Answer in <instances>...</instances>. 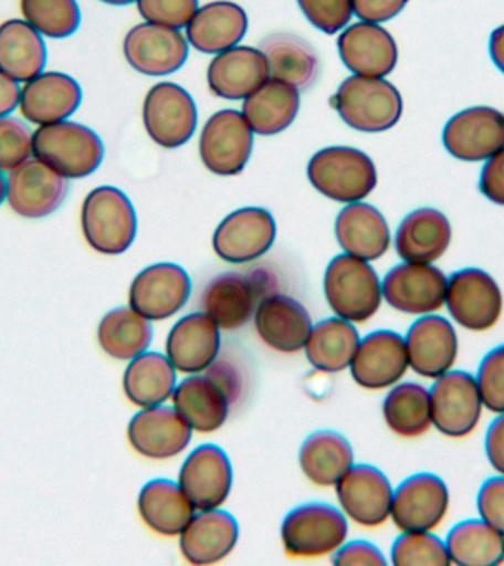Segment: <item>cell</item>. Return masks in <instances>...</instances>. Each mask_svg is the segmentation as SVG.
<instances>
[{"mask_svg":"<svg viewBox=\"0 0 504 566\" xmlns=\"http://www.w3.org/2000/svg\"><path fill=\"white\" fill-rule=\"evenodd\" d=\"M172 407L195 432L212 433L219 431L230 413V398L210 375H188L177 382L171 396Z\"/></svg>","mask_w":504,"mask_h":566,"instance_id":"cell-30","label":"cell"},{"mask_svg":"<svg viewBox=\"0 0 504 566\" xmlns=\"http://www.w3.org/2000/svg\"><path fill=\"white\" fill-rule=\"evenodd\" d=\"M382 416L389 431L396 436L422 437L432 428L429 388L410 380L393 385L384 398Z\"/></svg>","mask_w":504,"mask_h":566,"instance_id":"cell-43","label":"cell"},{"mask_svg":"<svg viewBox=\"0 0 504 566\" xmlns=\"http://www.w3.org/2000/svg\"><path fill=\"white\" fill-rule=\"evenodd\" d=\"M354 382L369 391H382L401 382L410 369L405 336L378 329L360 339L348 367Z\"/></svg>","mask_w":504,"mask_h":566,"instance_id":"cell-17","label":"cell"},{"mask_svg":"<svg viewBox=\"0 0 504 566\" xmlns=\"http://www.w3.org/2000/svg\"><path fill=\"white\" fill-rule=\"evenodd\" d=\"M347 538V516L330 503L300 504L283 517L281 525L282 546L294 559L334 555Z\"/></svg>","mask_w":504,"mask_h":566,"instance_id":"cell-4","label":"cell"},{"mask_svg":"<svg viewBox=\"0 0 504 566\" xmlns=\"http://www.w3.org/2000/svg\"><path fill=\"white\" fill-rule=\"evenodd\" d=\"M141 117L150 139L166 149L179 148L189 142L198 124L192 96L171 82H161L149 88Z\"/></svg>","mask_w":504,"mask_h":566,"instance_id":"cell-10","label":"cell"},{"mask_svg":"<svg viewBox=\"0 0 504 566\" xmlns=\"http://www.w3.org/2000/svg\"><path fill=\"white\" fill-rule=\"evenodd\" d=\"M451 238L450 220L440 210L419 208L398 226L393 247L407 263L433 264L449 250Z\"/></svg>","mask_w":504,"mask_h":566,"instance_id":"cell-31","label":"cell"},{"mask_svg":"<svg viewBox=\"0 0 504 566\" xmlns=\"http://www.w3.org/2000/svg\"><path fill=\"white\" fill-rule=\"evenodd\" d=\"M476 509L481 520L504 535V475L482 482L476 494Z\"/></svg>","mask_w":504,"mask_h":566,"instance_id":"cell-50","label":"cell"},{"mask_svg":"<svg viewBox=\"0 0 504 566\" xmlns=\"http://www.w3.org/2000/svg\"><path fill=\"white\" fill-rule=\"evenodd\" d=\"M33 157V132L20 118L0 117V170L9 172Z\"/></svg>","mask_w":504,"mask_h":566,"instance_id":"cell-46","label":"cell"},{"mask_svg":"<svg viewBox=\"0 0 504 566\" xmlns=\"http://www.w3.org/2000/svg\"><path fill=\"white\" fill-rule=\"evenodd\" d=\"M7 202V176L4 171L0 170V206Z\"/></svg>","mask_w":504,"mask_h":566,"instance_id":"cell-57","label":"cell"},{"mask_svg":"<svg viewBox=\"0 0 504 566\" xmlns=\"http://www.w3.org/2000/svg\"><path fill=\"white\" fill-rule=\"evenodd\" d=\"M442 144L460 161H486L504 148V114L491 106L460 111L445 124Z\"/></svg>","mask_w":504,"mask_h":566,"instance_id":"cell-20","label":"cell"},{"mask_svg":"<svg viewBox=\"0 0 504 566\" xmlns=\"http://www.w3.org/2000/svg\"><path fill=\"white\" fill-rule=\"evenodd\" d=\"M20 82L0 71V117L11 115L20 105Z\"/></svg>","mask_w":504,"mask_h":566,"instance_id":"cell-55","label":"cell"},{"mask_svg":"<svg viewBox=\"0 0 504 566\" xmlns=\"http://www.w3.org/2000/svg\"><path fill=\"white\" fill-rule=\"evenodd\" d=\"M391 564L396 566H449L451 565L445 539L433 531L401 533L391 546Z\"/></svg>","mask_w":504,"mask_h":566,"instance_id":"cell-45","label":"cell"},{"mask_svg":"<svg viewBox=\"0 0 504 566\" xmlns=\"http://www.w3.org/2000/svg\"><path fill=\"white\" fill-rule=\"evenodd\" d=\"M338 52L344 65L363 77H385L398 62L396 40L375 22L358 21L345 27L338 38Z\"/></svg>","mask_w":504,"mask_h":566,"instance_id":"cell-27","label":"cell"},{"mask_svg":"<svg viewBox=\"0 0 504 566\" xmlns=\"http://www.w3.org/2000/svg\"><path fill=\"white\" fill-rule=\"evenodd\" d=\"M335 237L345 254L376 261L391 245V230L382 212L366 202H353L339 211Z\"/></svg>","mask_w":504,"mask_h":566,"instance_id":"cell-32","label":"cell"},{"mask_svg":"<svg viewBox=\"0 0 504 566\" xmlns=\"http://www.w3.org/2000/svg\"><path fill=\"white\" fill-rule=\"evenodd\" d=\"M237 517L223 509L197 511L179 535V548L192 565H214L225 559L237 547Z\"/></svg>","mask_w":504,"mask_h":566,"instance_id":"cell-28","label":"cell"},{"mask_svg":"<svg viewBox=\"0 0 504 566\" xmlns=\"http://www.w3.org/2000/svg\"><path fill=\"white\" fill-rule=\"evenodd\" d=\"M332 562L338 566H360V565H375L385 566L388 564L382 551L374 543L366 542V539H353V542H345L332 555Z\"/></svg>","mask_w":504,"mask_h":566,"instance_id":"cell-51","label":"cell"},{"mask_svg":"<svg viewBox=\"0 0 504 566\" xmlns=\"http://www.w3.org/2000/svg\"><path fill=\"white\" fill-rule=\"evenodd\" d=\"M22 20L43 38L69 39L82 24L77 0H20Z\"/></svg>","mask_w":504,"mask_h":566,"instance_id":"cell-44","label":"cell"},{"mask_svg":"<svg viewBox=\"0 0 504 566\" xmlns=\"http://www.w3.org/2000/svg\"><path fill=\"white\" fill-rule=\"evenodd\" d=\"M124 57L137 73L167 75L176 73L188 60V40L180 30L141 22L133 27L123 42Z\"/></svg>","mask_w":504,"mask_h":566,"instance_id":"cell-21","label":"cell"},{"mask_svg":"<svg viewBox=\"0 0 504 566\" xmlns=\"http://www.w3.org/2000/svg\"><path fill=\"white\" fill-rule=\"evenodd\" d=\"M254 132L242 113L221 109L211 115L199 137V155L203 166L217 176L242 172L252 154Z\"/></svg>","mask_w":504,"mask_h":566,"instance_id":"cell-12","label":"cell"},{"mask_svg":"<svg viewBox=\"0 0 504 566\" xmlns=\"http://www.w3.org/2000/svg\"><path fill=\"white\" fill-rule=\"evenodd\" d=\"M192 282L175 263H158L141 270L128 290V305L150 322L167 321L189 301Z\"/></svg>","mask_w":504,"mask_h":566,"instance_id":"cell-16","label":"cell"},{"mask_svg":"<svg viewBox=\"0 0 504 566\" xmlns=\"http://www.w3.org/2000/svg\"><path fill=\"white\" fill-rule=\"evenodd\" d=\"M221 349V329L208 314H186L172 325L166 339V356L183 375L210 369Z\"/></svg>","mask_w":504,"mask_h":566,"instance_id":"cell-25","label":"cell"},{"mask_svg":"<svg viewBox=\"0 0 504 566\" xmlns=\"http://www.w3.org/2000/svg\"><path fill=\"white\" fill-rule=\"evenodd\" d=\"M137 512L141 522L155 534L177 537L192 520L197 509L180 489L179 482L155 478L141 486Z\"/></svg>","mask_w":504,"mask_h":566,"instance_id":"cell-34","label":"cell"},{"mask_svg":"<svg viewBox=\"0 0 504 566\" xmlns=\"http://www.w3.org/2000/svg\"><path fill=\"white\" fill-rule=\"evenodd\" d=\"M309 24L326 34L344 30L354 15L353 0H296Z\"/></svg>","mask_w":504,"mask_h":566,"instance_id":"cell-48","label":"cell"},{"mask_svg":"<svg viewBox=\"0 0 504 566\" xmlns=\"http://www.w3.org/2000/svg\"><path fill=\"white\" fill-rule=\"evenodd\" d=\"M332 106L347 126L363 133L387 132L400 122V91L384 77L353 75L340 83Z\"/></svg>","mask_w":504,"mask_h":566,"instance_id":"cell-5","label":"cell"},{"mask_svg":"<svg viewBox=\"0 0 504 566\" xmlns=\"http://www.w3.org/2000/svg\"><path fill=\"white\" fill-rule=\"evenodd\" d=\"M301 471L316 486H335L354 464V450L343 433L323 429L305 438L298 453Z\"/></svg>","mask_w":504,"mask_h":566,"instance_id":"cell-37","label":"cell"},{"mask_svg":"<svg viewBox=\"0 0 504 566\" xmlns=\"http://www.w3.org/2000/svg\"><path fill=\"white\" fill-rule=\"evenodd\" d=\"M137 11L146 22L180 30L198 11V0H137Z\"/></svg>","mask_w":504,"mask_h":566,"instance_id":"cell-49","label":"cell"},{"mask_svg":"<svg viewBox=\"0 0 504 566\" xmlns=\"http://www.w3.org/2000/svg\"><path fill=\"white\" fill-rule=\"evenodd\" d=\"M44 38L22 18L0 22V71L25 83L46 69Z\"/></svg>","mask_w":504,"mask_h":566,"instance_id":"cell-35","label":"cell"},{"mask_svg":"<svg viewBox=\"0 0 504 566\" xmlns=\"http://www.w3.org/2000/svg\"><path fill=\"white\" fill-rule=\"evenodd\" d=\"M485 455L494 472L504 475V413L495 415L485 432Z\"/></svg>","mask_w":504,"mask_h":566,"instance_id":"cell-54","label":"cell"},{"mask_svg":"<svg viewBox=\"0 0 504 566\" xmlns=\"http://www.w3.org/2000/svg\"><path fill=\"white\" fill-rule=\"evenodd\" d=\"M82 101L77 80L61 71H43L22 84L18 109L27 123L49 126L73 117Z\"/></svg>","mask_w":504,"mask_h":566,"instance_id":"cell-23","label":"cell"},{"mask_svg":"<svg viewBox=\"0 0 504 566\" xmlns=\"http://www.w3.org/2000/svg\"><path fill=\"white\" fill-rule=\"evenodd\" d=\"M252 318L260 339L282 354L304 349L313 327L307 308L298 300L283 294L265 295L256 305Z\"/></svg>","mask_w":504,"mask_h":566,"instance_id":"cell-26","label":"cell"},{"mask_svg":"<svg viewBox=\"0 0 504 566\" xmlns=\"http://www.w3.org/2000/svg\"><path fill=\"white\" fill-rule=\"evenodd\" d=\"M248 15L241 4L216 0L198 8L186 25V39L197 51L220 53L238 46L245 38Z\"/></svg>","mask_w":504,"mask_h":566,"instance_id":"cell-33","label":"cell"},{"mask_svg":"<svg viewBox=\"0 0 504 566\" xmlns=\"http://www.w3.org/2000/svg\"><path fill=\"white\" fill-rule=\"evenodd\" d=\"M444 307L455 326L476 334L489 332L502 318V287L485 270L460 269L449 277Z\"/></svg>","mask_w":504,"mask_h":566,"instance_id":"cell-7","label":"cell"},{"mask_svg":"<svg viewBox=\"0 0 504 566\" xmlns=\"http://www.w3.org/2000/svg\"><path fill=\"white\" fill-rule=\"evenodd\" d=\"M431 396L432 427L447 438L460 440L475 431L481 422L482 402L475 375L453 369L433 380Z\"/></svg>","mask_w":504,"mask_h":566,"instance_id":"cell-8","label":"cell"},{"mask_svg":"<svg viewBox=\"0 0 504 566\" xmlns=\"http://www.w3.org/2000/svg\"><path fill=\"white\" fill-rule=\"evenodd\" d=\"M69 189V180L34 157L7 176L8 206L24 219H44L60 210Z\"/></svg>","mask_w":504,"mask_h":566,"instance_id":"cell-15","label":"cell"},{"mask_svg":"<svg viewBox=\"0 0 504 566\" xmlns=\"http://www.w3.org/2000/svg\"><path fill=\"white\" fill-rule=\"evenodd\" d=\"M360 339L354 323L336 316L323 318L309 332L305 357L322 374H339L351 365Z\"/></svg>","mask_w":504,"mask_h":566,"instance_id":"cell-39","label":"cell"},{"mask_svg":"<svg viewBox=\"0 0 504 566\" xmlns=\"http://www.w3.org/2000/svg\"><path fill=\"white\" fill-rule=\"evenodd\" d=\"M263 276L237 272L221 273L211 279L201 295L202 312L221 331H237L254 317L261 294L265 290Z\"/></svg>","mask_w":504,"mask_h":566,"instance_id":"cell-22","label":"cell"},{"mask_svg":"<svg viewBox=\"0 0 504 566\" xmlns=\"http://www.w3.org/2000/svg\"><path fill=\"white\" fill-rule=\"evenodd\" d=\"M410 0H353L354 15L358 20L382 24L396 18Z\"/></svg>","mask_w":504,"mask_h":566,"instance_id":"cell-53","label":"cell"},{"mask_svg":"<svg viewBox=\"0 0 504 566\" xmlns=\"http://www.w3.org/2000/svg\"><path fill=\"white\" fill-rule=\"evenodd\" d=\"M307 176L323 197L343 203L363 201L378 184V171L369 155L349 146L318 150L309 159Z\"/></svg>","mask_w":504,"mask_h":566,"instance_id":"cell-6","label":"cell"},{"mask_svg":"<svg viewBox=\"0 0 504 566\" xmlns=\"http://www.w3.org/2000/svg\"><path fill=\"white\" fill-rule=\"evenodd\" d=\"M270 78L267 57L261 49L233 46L217 53L207 71V83L223 99H246Z\"/></svg>","mask_w":504,"mask_h":566,"instance_id":"cell-29","label":"cell"},{"mask_svg":"<svg viewBox=\"0 0 504 566\" xmlns=\"http://www.w3.org/2000/svg\"><path fill=\"white\" fill-rule=\"evenodd\" d=\"M410 369L420 378L435 380L453 370L460 344L458 331L450 318L440 314L419 316L405 335Z\"/></svg>","mask_w":504,"mask_h":566,"instance_id":"cell-19","label":"cell"},{"mask_svg":"<svg viewBox=\"0 0 504 566\" xmlns=\"http://www.w3.org/2000/svg\"><path fill=\"white\" fill-rule=\"evenodd\" d=\"M482 402L491 413H504V344L482 357L475 374Z\"/></svg>","mask_w":504,"mask_h":566,"instance_id":"cell-47","label":"cell"},{"mask_svg":"<svg viewBox=\"0 0 504 566\" xmlns=\"http://www.w3.org/2000/svg\"><path fill=\"white\" fill-rule=\"evenodd\" d=\"M490 55L494 65L504 74V24L491 33Z\"/></svg>","mask_w":504,"mask_h":566,"instance_id":"cell-56","label":"cell"},{"mask_svg":"<svg viewBox=\"0 0 504 566\" xmlns=\"http://www.w3.org/2000/svg\"><path fill=\"white\" fill-rule=\"evenodd\" d=\"M276 221L267 210L245 207L230 212L212 237V248L229 264H246L267 254L276 241Z\"/></svg>","mask_w":504,"mask_h":566,"instance_id":"cell-14","label":"cell"},{"mask_svg":"<svg viewBox=\"0 0 504 566\" xmlns=\"http://www.w3.org/2000/svg\"><path fill=\"white\" fill-rule=\"evenodd\" d=\"M153 322L128 307L106 313L97 326V343L106 356L130 361L148 352L153 343Z\"/></svg>","mask_w":504,"mask_h":566,"instance_id":"cell-42","label":"cell"},{"mask_svg":"<svg viewBox=\"0 0 504 566\" xmlns=\"http://www.w3.org/2000/svg\"><path fill=\"white\" fill-rule=\"evenodd\" d=\"M340 511L354 524L378 528L391 517L393 486L379 468L354 463L335 485Z\"/></svg>","mask_w":504,"mask_h":566,"instance_id":"cell-13","label":"cell"},{"mask_svg":"<svg viewBox=\"0 0 504 566\" xmlns=\"http://www.w3.org/2000/svg\"><path fill=\"white\" fill-rule=\"evenodd\" d=\"M449 277L433 264L396 265L385 274L382 295L389 307L411 316H427L445 305Z\"/></svg>","mask_w":504,"mask_h":566,"instance_id":"cell-11","label":"cell"},{"mask_svg":"<svg viewBox=\"0 0 504 566\" xmlns=\"http://www.w3.org/2000/svg\"><path fill=\"white\" fill-rule=\"evenodd\" d=\"M80 224L87 245L104 255H119L135 242L137 217L127 195L114 186H97L84 198Z\"/></svg>","mask_w":504,"mask_h":566,"instance_id":"cell-3","label":"cell"},{"mask_svg":"<svg viewBox=\"0 0 504 566\" xmlns=\"http://www.w3.org/2000/svg\"><path fill=\"white\" fill-rule=\"evenodd\" d=\"M177 387V370L166 354L145 352L128 361L123 375L127 400L139 407L166 405Z\"/></svg>","mask_w":504,"mask_h":566,"instance_id":"cell-36","label":"cell"},{"mask_svg":"<svg viewBox=\"0 0 504 566\" xmlns=\"http://www.w3.org/2000/svg\"><path fill=\"white\" fill-rule=\"evenodd\" d=\"M177 482L197 511L219 509L232 493V462L220 446L206 442L190 451Z\"/></svg>","mask_w":504,"mask_h":566,"instance_id":"cell-18","label":"cell"},{"mask_svg":"<svg viewBox=\"0 0 504 566\" xmlns=\"http://www.w3.org/2000/svg\"><path fill=\"white\" fill-rule=\"evenodd\" d=\"M449 485L432 472L407 476L393 489L391 520L400 533L435 531L450 511Z\"/></svg>","mask_w":504,"mask_h":566,"instance_id":"cell-9","label":"cell"},{"mask_svg":"<svg viewBox=\"0 0 504 566\" xmlns=\"http://www.w3.org/2000/svg\"><path fill=\"white\" fill-rule=\"evenodd\" d=\"M267 57L270 77L305 91L316 82L318 57L312 44L291 33L270 34L261 42Z\"/></svg>","mask_w":504,"mask_h":566,"instance_id":"cell-40","label":"cell"},{"mask_svg":"<svg viewBox=\"0 0 504 566\" xmlns=\"http://www.w3.org/2000/svg\"><path fill=\"white\" fill-rule=\"evenodd\" d=\"M298 111V88L272 77L248 96L242 105L243 117L252 132L261 136H273L286 130L294 123Z\"/></svg>","mask_w":504,"mask_h":566,"instance_id":"cell-38","label":"cell"},{"mask_svg":"<svg viewBox=\"0 0 504 566\" xmlns=\"http://www.w3.org/2000/svg\"><path fill=\"white\" fill-rule=\"evenodd\" d=\"M33 157L64 179L78 180L99 168L105 148L101 137L91 127L65 119L35 128Z\"/></svg>","mask_w":504,"mask_h":566,"instance_id":"cell-1","label":"cell"},{"mask_svg":"<svg viewBox=\"0 0 504 566\" xmlns=\"http://www.w3.org/2000/svg\"><path fill=\"white\" fill-rule=\"evenodd\" d=\"M192 428L172 406L140 409L127 427L132 449L150 460H168L188 449Z\"/></svg>","mask_w":504,"mask_h":566,"instance_id":"cell-24","label":"cell"},{"mask_svg":"<svg viewBox=\"0 0 504 566\" xmlns=\"http://www.w3.org/2000/svg\"><path fill=\"white\" fill-rule=\"evenodd\" d=\"M323 292L335 316L354 325L370 321L384 301L382 281L369 261L345 252L327 265Z\"/></svg>","mask_w":504,"mask_h":566,"instance_id":"cell-2","label":"cell"},{"mask_svg":"<svg viewBox=\"0 0 504 566\" xmlns=\"http://www.w3.org/2000/svg\"><path fill=\"white\" fill-rule=\"evenodd\" d=\"M480 189L489 201L504 207V148L486 159L481 171Z\"/></svg>","mask_w":504,"mask_h":566,"instance_id":"cell-52","label":"cell"},{"mask_svg":"<svg viewBox=\"0 0 504 566\" xmlns=\"http://www.w3.org/2000/svg\"><path fill=\"white\" fill-rule=\"evenodd\" d=\"M99 2L113 4V7H124V4L135 3L137 0H99Z\"/></svg>","mask_w":504,"mask_h":566,"instance_id":"cell-58","label":"cell"},{"mask_svg":"<svg viewBox=\"0 0 504 566\" xmlns=\"http://www.w3.org/2000/svg\"><path fill=\"white\" fill-rule=\"evenodd\" d=\"M451 565L497 566L504 564V535L481 517L451 526L445 537Z\"/></svg>","mask_w":504,"mask_h":566,"instance_id":"cell-41","label":"cell"}]
</instances>
